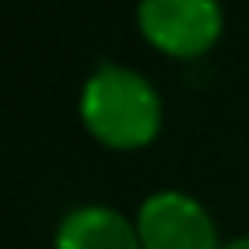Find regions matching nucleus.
Listing matches in <instances>:
<instances>
[{
    "label": "nucleus",
    "instance_id": "obj_2",
    "mask_svg": "<svg viewBox=\"0 0 249 249\" xmlns=\"http://www.w3.org/2000/svg\"><path fill=\"white\" fill-rule=\"evenodd\" d=\"M140 31L167 55H201L222 31L218 0H140Z\"/></svg>",
    "mask_w": 249,
    "mask_h": 249
},
{
    "label": "nucleus",
    "instance_id": "obj_4",
    "mask_svg": "<svg viewBox=\"0 0 249 249\" xmlns=\"http://www.w3.org/2000/svg\"><path fill=\"white\" fill-rule=\"evenodd\" d=\"M55 249H143L140 232L130 225L126 215L106 205H82L72 208L58 232Z\"/></svg>",
    "mask_w": 249,
    "mask_h": 249
},
{
    "label": "nucleus",
    "instance_id": "obj_3",
    "mask_svg": "<svg viewBox=\"0 0 249 249\" xmlns=\"http://www.w3.org/2000/svg\"><path fill=\"white\" fill-rule=\"evenodd\" d=\"M137 232L143 249H215L212 215L181 191H157L140 205Z\"/></svg>",
    "mask_w": 249,
    "mask_h": 249
},
{
    "label": "nucleus",
    "instance_id": "obj_5",
    "mask_svg": "<svg viewBox=\"0 0 249 249\" xmlns=\"http://www.w3.org/2000/svg\"><path fill=\"white\" fill-rule=\"evenodd\" d=\"M222 249H249V235H242V239H232V242H225Z\"/></svg>",
    "mask_w": 249,
    "mask_h": 249
},
{
    "label": "nucleus",
    "instance_id": "obj_1",
    "mask_svg": "<svg viewBox=\"0 0 249 249\" xmlns=\"http://www.w3.org/2000/svg\"><path fill=\"white\" fill-rule=\"evenodd\" d=\"M86 126L109 147H140L160 126V96L133 69L99 65L79 99Z\"/></svg>",
    "mask_w": 249,
    "mask_h": 249
}]
</instances>
